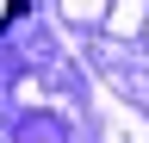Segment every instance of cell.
<instances>
[{"label": "cell", "instance_id": "cell-1", "mask_svg": "<svg viewBox=\"0 0 149 143\" xmlns=\"http://www.w3.org/2000/svg\"><path fill=\"white\" fill-rule=\"evenodd\" d=\"M19 6H25V0H0V31H6V25L19 19Z\"/></svg>", "mask_w": 149, "mask_h": 143}, {"label": "cell", "instance_id": "cell-2", "mask_svg": "<svg viewBox=\"0 0 149 143\" xmlns=\"http://www.w3.org/2000/svg\"><path fill=\"white\" fill-rule=\"evenodd\" d=\"M62 6H68V13H74V6H81V13H87V19H100V0H62Z\"/></svg>", "mask_w": 149, "mask_h": 143}]
</instances>
